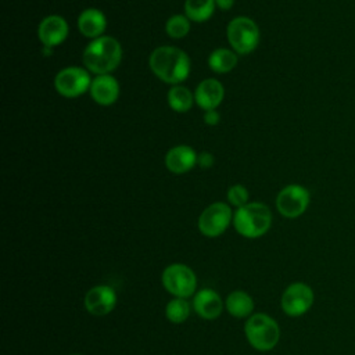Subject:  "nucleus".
Here are the masks:
<instances>
[{"instance_id":"obj_1","label":"nucleus","mask_w":355,"mask_h":355,"mask_svg":"<svg viewBox=\"0 0 355 355\" xmlns=\"http://www.w3.org/2000/svg\"><path fill=\"white\" fill-rule=\"evenodd\" d=\"M153 73L165 83L172 86L187 79L191 68L189 55L175 46H159L148 58Z\"/></svg>"},{"instance_id":"obj_2","label":"nucleus","mask_w":355,"mask_h":355,"mask_svg":"<svg viewBox=\"0 0 355 355\" xmlns=\"http://www.w3.org/2000/svg\"><path fill=\"white\" fill-rule=\"evenodd\" d=\"M122 60L121 43L112 36H100L93 39L83 51V64L94 75L111 73L118 68Z\"/></svg>"},{"instance_id":"obj_3","label":"nucleus","mask_w":355,"mask_h":355,"mask_svg":"<svg viewBox=\"0 0 355 355\" xmlns=\"http://www.w3.org/2000/svg\"><path fill=\"white\" fill-rule=\"evenodd\" d=\"M272 225V212L262 202H247L233 214V226L236 232L247 239L263 236Z\"/></svg>"},{"instance_id":"obj_4","label":"nucleus","mask_w":355,"mask_h":355,"mask_svg":"<svg viewBox=\"0 0 355 355\" xmlns=\"http://www.w3.org/2000/svg\"><path fill=\"white\" fill-rule=\"evenodd\" d=\"M244 333L251 347L258 351H270L280 340L277 322L266 313L251 315L244 324Z\"/></svg>"},{"instance_id":"obj_5","label":"nucleus","mask_w":355,"mask_h":355,"mask_svg":"<svg viewBox=\"0 0 355 355\" xmlns=\"http://www.w3.org/2000/svg\"><path fill=\"white\" fill-rule=\"evenodd\" d=\"M226 36L232 50L237 54L252 53L259 43V28L248 17L233 18L226 29Z\"/></svg>"},{"instance_id":"obj_6","label":"nucleus","mask_w":355,"mask_h":355,"mask_svg":"<svg viewBox=\"0 0 355 355\" xmlns=\"http://www.w3.org/2000/svg\"><path fill=\"white\" fill-rule=\"evenodd\" d=\"M164 288L178 297L189 298L197 288V277L193 269L184 263H171L161 275Z\"/></svg>"},{"instance_id":"obj_7","label":"nucleus","mask_w":355,"mask_h":355,"mask_svg":"<svg viewBox=\"0 0 355 355\" xmlns=\"http://www.w3.org/2000/svg\"><path fill=\"white\" fill-rule=\"evenodd\" d=\"M92 78L86 68L67 67L58 71L54 78L55 90L67 98H75L90 90Z\"/></svg>"},{"instance_id":"obj_8","label":"nucleus","mask_w":355,"mask_h":355,"mask_svg":"<svg viewBox=\"0 0 355 355\" xmlns=\"http://www.w3.org/2000/svg\"><path fill=\"white\" fill-rule=\"evenodd\" d=\"M311 202V194L308 189L301 184H287L276 197V208L280 215L288 219L301 216Z\"/></svg>"},{"instance_id":"obj_9","label":"nucleus","mask_w":355,"mask_h":355,"mask_svg":"<svg viewBox=\"0 0 355 355\" xmlns=\"http://www.w3.org/2000/svg\"><path fill=\"white\" fill-rule=\"evenodd\" d=\"M233 220V212L226 202H212L198 218V230L207 237H218L229 227Z\"/></svg>"},{"instance_id":"obj_10","label":"nucleus","mask_w":355,"mask_h":355,"mask_svg":"<svg viewBox=\"0 0 355 355\" xmlns=\"http://www.w3.org/2000/svg\"><path fill=\"white\" fill-rule=\"evenodd\" d=\"M315 294L311 286L302 282L291 283L282 294L280 305L286 315L297 318L306 313L313 305Z\"/></svg>"},{"instance_id":"obj_11","label":"nucleus","mask_w":355,"mask_h":355,"mask_svg":"<svg viewBox=\"0 0 355 355\" xmlns=\"http://www.w3.org/2000/svg\"><path fill=\"white\" fill-rule=\"evenodd\" d=\"M85 308L94 316L108 315L116 305V293L111 286L98 284L92 287L83 300Z\"/></svg>"},{"instance_id":"obj_12","label":"nucleus","mask_w":355,"mask_h":355,"mask_svg":"<svg viewBox=\"0 0 355 355\" xmlns=\"http://www.w3.org/2000/svg\"><path fill=\"white\" fill-rule=\"evenodd\" d=\"M68 22L64 17L57 14L44 17L37 26V36L43 47L53 49L55 46H60L68 37Z\"/></svg>"},{"instance_id":"obj_13","label":"nucleus","mask_w":355,"mask_h":355,"mask_svg":"<svg viewBox=\"0 0 355 355\" xmlns=\"http://www.w3.org/2000/svg\"><path fill=\"white\" fill-rule=\"evenodd\" d=\"M89 92L92 98L97 104L108 107L118 100L121 87L116 78H114L111 73H104V75H96V78L92 80V86Z\"/></svg>"},{"instance_id":"obj_14","label":"nucleus","mask_w":355,"mask_h":355,"mask_svg":"<svg viewBox=\"0 0 355 355\" xmlns=\"http://www.w3.org/2000/svg\"><path fill=\"white\" fill-rule=\"evenodd\" d=\"M225 97L223 85L215 78L204 79L194 92L196 104L204 111L216 110Z\"/></svg>"},{"instance_id":"obj_15","label":"nucleus","mask_w":355,"mask_h":355,"mask_svg":"<svg viewBox=\"0 0 355 355\" xmlns=\"http://www.w3.org/2000/svg\"><path fill=\"white\" fill-rule=\"evenodd\" d=\"M197 157L198 155L190 146L179 144L168 150L165 155V165L172 173L182 175L194 168L197 164Z\"/></svg>"},{"instance_id":"obj_16","label":"nucleus","mask_w":355,"mask_h":355,"mask_svg":"<svg viewBox=\"0 0 355 355\" xmlns=\"http://www.w3.org/2000/svg\"><path fill=\"white\" fill-rule=\"evenodd\" d=\"M193 308L202 319H216L223 309V301L219 294L212 288H202L196 293L193 300Z\"/></svg>"},{"instance_id":"obj_17","label":"nucleus","mask_w":355,"mask_h":355,"mask_svg":"<svg viewBox=\"0 0 355 355\" xmlns=\"http://www.w3.org/2000/svg\"><path fill=\"white\" fill-rule=\"evenodd\" d=\"M107 28V18L98 8H86L78 17V29L89 39H97L103 36Z\"/></svg>"},{"instance_id":"obj_18","label":"nucleus","mask_w":355,"mask_h":355,"mask_svg":"<svg viewBox=\"0 0 355 355\" xmlns=\"http://www.w3.org/2000/svg\"><path fill=\"white\" fill-rule=\"evenodd\" d=\"M226 311L234 318H247L254 311V301L250 294L241 290L232 291L225 301Z\"/></svg>"},{"instance_id":"obj_19","label":"nucleus","mask_w":355,"mask_h":355,"mask_svg":"<svg viewBox=\"0 0 355 355\" xmlns=\"http://www.w3.org/2000/svg\"><path fill=\"white\" fill-rule=\"evenodd\" d=\"M209 68L216 73H227L237 65V53L230 49H215L208 57Z\"/></svg>"},{"instance_id":"obj_20","label":"nucleus","mask_w":355,"mask_h":355,"mask_svg":"<svg viewBox=\"0 0 355 355\" xmlns=\"http://www.w3.org/2000/svg\"><path fill=\"white\" fill-rule=\"evenodd\" d=\"M215 8V0H184V15L194 22L208 21Z\"/></svg>"},{"instance_id":"obj_21","label":"nucleus","mask_w":355,"mask_h":355,"mask_svg":"<svg viewBox=\"0 0 355 355\" xmlns=\"http://www.w3.org/2000/svg\"><path fill=\"white\" fill-rule=\"evenodd\" d=\"M166 100L169 107L176 112H186L193 107V103H196L194 93L182 85L172 86L168 92Z\"/></svg>"},{"instance_id":"obj_22","label":"nucleus","mask_w":355,"mask_h":355,"mask_svg":"<svg viewBox=\"0 0 355 355\" xmlns=\"http://www.w3.org/2000/svg\"><path fill=\"white\" fill-rule=\"evenodd\" d=\"M190 315V304L186 298L175 297L165 306V316L172 323H183Z\"/></svg>"},{"instance_id":"obj_23","label":"nucleus","mask_w":355,"mask_h":355,"mask_svg":"<svg viewBox=\"0 0 355 355\" xmlns=\"http://www.w3.org/2000/svg\"><path fill=\"white\" fill-rule=\"evenodd\" d=\"M165 32L172 39H182L190 32V19L184 14H175L168 18Z\"/></svg>"},{"instance_id":"obj_24","label":"nucleus","mask_w":355,"mask_h":355,"mask_svg":"<svg viewBox=\"0 0 355 355\" xmlns=\"http://www.w3.org/2000/svg\"><path fill=\"white\" fill-rule=\"evenodd\" d=\"M229 205L240 208L248 202V190L243 184H233L227 190Z\"/></svg>"},{"instance_id":"obj_25","label":"nucleus","mask_w":355,"mask_h":355,"mask_svg":"<svg viewBox=\"0 0 355 355\" xmlns=\"http://www.w3.org/2000/svg\"><path fill=\"white\" fill-rule=\"evenodd\" d=\"M214 161H215L214 155H212L211 153H208V151H202V153H200L198 157H197V164H198L201 168H204V169L211 168V166L214 165Z\"/></svg>"},{"instance_id":"obj_26","label":"nucleus","mask_w":355,"mask_h":355,"mask_svg":"<svg viewBox=\"0 0 355 355\" xmlns=\"http://www.w3.org/2000/svg\"><path fill=\"white\" fill-rule=\"evenodd\" d=\"M220 121V115L216 110H208L205 111L204 114V122L208 125V126H216Z\"/></svg>"},{"instance_id":"obj_27","label":"nucleus","mask_w":355,"mask_h":355,"mask_svg":"<svg viewBox=\"0 0 355 355\" xmlns=\"http://www.w3.org/2000/svg\"><path fill=\"white\" fill-rule=\"evenodd\" d=\"M215 4H216L218 8L227 11V10H230L233 7L234 0H215Z\"/></svg>"},{"instance_id":"obj_28","label":"nucleus","mask_w":355,"mask_h":355,"mask_svg":"<svg viewBox=\"0 0 355 355\" xmlns=\"http://www.w3.org/2000/svg\"><path fill=\"white\" fill-rule=\"evenodd\" d=\"M72 355H80V354H72Z\"/></svg>"}]
</instances>
